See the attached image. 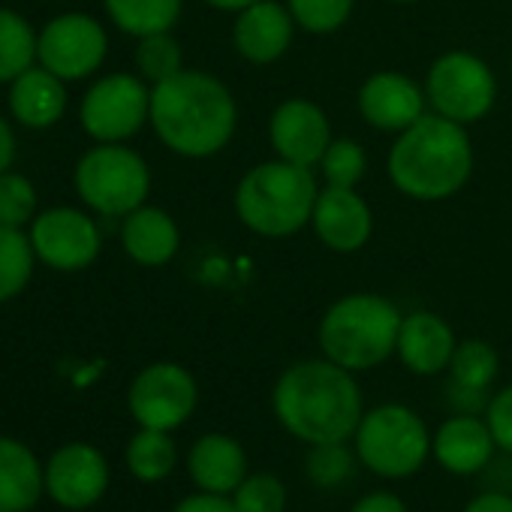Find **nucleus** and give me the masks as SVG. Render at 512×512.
Instances as JSON below:
<instances>
[{"label":"nucleus","instance_id":"nucleus-1","mask_svg":"<svg viewBox=\"0 0 512 512\" xmlns=\"http://www.w3.org/2000/svg\"><path fill=\"white\" fill-rule=\"evenodd\" d=\"M272 410L281 428L308 446L341 443L353 440L365 398L353 371L320 356L284 368L272 389Z\"/></svg>","mask_w":512,"mask_h":512},{"label":"nucleus","instance_id":"nucleus-2","mask_svg":"<svg viewBox=\"0 0 512 512\" xmlns=\"http://www.w3.org/2000/svg\"><path fill=\"white\" fill-rule=\"evenodd\" d=\"M151 130L166 151L184 160L217 157L235 136L238 103L205 70H181L151 88Z\"/></svg>","mask_w":512,"mask_h":512},{"label":"nucleus","instance_id":"nucleus-3","mask_svg":"<svg viewBox=\"0 0 512 512\" xmlns=\"http://www.w3.org/2000/svg\"><path fill=\"white\" fill-rule=\"evenodd\" d=\"M476 157L467 127L425 112L395 136L386 172L398 193L413 202H443L461 193L473 175Z\"/></svg>","mask_w":512,"mask_h":512},{"label":"nucleus","instance_id":"nucleus-4","mask_svg":"<svg viewBox=\"0 0 512 512\" xmlns=\"http://www.w3.org/2000/svg\"><path fill=\"white\" fill-rule=\"evenodd\" d=\"M320 196L317 172L290 160H263L250 166L232 193L235 217L260 238H290L311 226Z\"/></svg>","mask_w":512,"mask_h":512},{"label":"nucleus","instance_id":"nucleus-5","mask_svg":"<svg viewBox=\"0 0 512 512\" xmlns=\"http://www.w3.org/2000/svg\"><path fill=\"white\" fill-rule=\"evenodd\" d=\"M401 320V308L380 293L341 296L320 317V353L353 374L374 371L395 356Z\"/></svg>","mask_w":512,"mask_h":512},{"label":"nucleus","instance_id":"nucleus-6","mask_svg":"<svg viewBox=\"0 0 512 512\" xmlns=\"http://www.w3.org/2000/svg\"><path fill=\"white\" fill-rule=\"evenodd\" d=\"M431 434L434 431L413 407L389 401L362 413L353 434V449L365 470L398 482L425 467L431 458Z\"/></svg>","mask_w":512,"mask_h":512},{"label":"nucleus","instance_id":"nucleus-7","mask_svg":"<svg viewBox=\"0 0 512 512\" xmlns=\"http://www.w3.org/2000/svg\"><path fill=\"white\" fill-rule=\"evenodd\" d=\"M79 202L109 220H121L151 196V166L127 142H94L73 169Z\"/></svg>","mask_w":512,"mask_h":512},{"label":"nucleus","instance_id":"nucleus-8","mask_svg":"<svg viewBox=\"0 0 512 512\" xmlns=\"http://www.w3.org/2000/svg\"><path fill=\"white\" fill-rule=\"evenodd\" d=\"M425 100L428 112L449 118L461 127L479 124L491 115L500 85L494 70L467 49H449L425 73Z\"/></svg>","mask_w":512,"mask_h":512},{"label":"nucleus","instance_id":"nucleus-9","mask_svg":"<svg viewBox=\"0 0 512 512\" xmlns=\"http://www.w3.org/2000/svg\"><path fill=\"white\" fill-rule=\"evenodd\" d=\"M151 121V85L139 73L94 79L79 103V124L94 142H130Z\"/></svg>","mask_w":512,"mask_h":512},{"label":"nucleus","instance_id":"nucleus-10","mask_svg":"<svg viewBox=\"0 0 512 512\" xmlns=\"http://www.w3.org/2000/svg\"><path fill=\"white\" fill-rule=\"evenodd\" d=\"M28 235L40 266L61 275H76L91 269L103 250L100 223L88 208H73V205L43 208L28 226Z\"/></svg>","mask_w":512,"mask_h":512},{"label":"nucleus","instance_id":"nucleus-11","mask_svg":"<svg viewBox=\"0 0 512 512\" xmlns=\"http://www.w3.org/2000/svg\"><path fill=\"white\" fill-rule=\"evenodd\" d=\"M109 34L100 19L88 13H61L37 34V64L58 79L85 82L106 64Z\"/></svg>","mask_w":512,"mask_h":512},{"label":"nucleus","instance_id":"nucleus-12","mask_svg":"<svg viewBox=\"0 0 512 512\" xmlns=\"http://www.w3.org/2000/svg\"><path fill=\"white\" fill-rule=\"evenodd\" d=\"M199 407V383L178 362H151L145 365L130 389L127 410L139 428L178 431Z\"/></svg>","mask_w":512,"mask_h":512},{"label":"nucleus","instance_id":"nucleus-13","mask_svg":"<svg viewBox=\"0 0 512 512\" xmlns=\"http://www.w3.org/2000/svg\"><path fill=\"white\" fill-rule=\"evenodd\" d=\"M109 461L94 443H64L46 464V494L64 509H91L109 491Z\"/></svg>","mask_w":512,"mask_h":512},{"label":"nucleus","instance_id":"nucleus-14","mask_svg":"<svg viewBox=\"0 0 512 512\" xmlns=\"http://www.w3.org/2000/svg\"><path fill=\"white\" fill-rule=\"evenodd\" d=\"M332 139L329 115L308 97H290L278 103L269 118V142L281 160L317 169Z\"/></svg>","mask_w":512,"mask_h":512},{"label":"nucleus","instance_id":"nucleus-15","mask_svg":"<svg viewBox=\"0 0 512 512\" xmlns=\"http://www.w3.org/2000/svg\"><path fill=\"white\" fill-rule=\"evenodd\" d=\"M356 106L368 127H374L377 133H392V136L404 133L410 124H416L428 112L425 88L398 70L371 73L356 94Z\"/></svg>","mask_w":512,"mask_h":512},{"label":"nucleus","instance_id":"nucleus-16","mask_svg":"<svg viewBox=\"0 0 512 512\" xmlns=\"http://www.w3.org/2000/svg\"><path fill=\"white\" fill-rule=\"evenodd\" d=\"M311 229L332 253H359L374 235V211L356 187H320Z\"/></svg>","mask_w":512,"mask_h":512},{"label":"nucleus","instance_id":"nucleus-17","mask_svg":"<svg viewBox=\"0 0 512 512\" xmlns=\"http://www.w3.org/2000/svg\"><path fill=\"white\" fill-rule=\"evenodd\" d=\"M296 22L287 4L278 0H260L247 10H241L232 22V49L241 61L253 67L278 64L293 40H296Z\"/></svg>","mask_w":512,"mask_h":512},{"label":"nucleus","instance_id":"nucleus-18","mask_svg":"<svg viewBox=\"0 0 512 512\" xmlns=\"http://www.w3.org/2000/svg\"><path fill=\"white\" fill-rule=\"evenodd\" d=\"M497 443L485 416L452 413L431 434V458L452 476H473L491 464Z\"/></svg>","mask_w":512,"mask_h":512},{"label":"nucleus","instance_id":"nucleus-19","mask_svg":"<svg viewBox=\"0 0 512 512\" xmlns=\"http://www.w3.org/2000/svg\"><path fill=\"white\" fill-rule=\"evenodd\" d=\"M458 338L434 311H410L401 320L395 356L416 377H437L449 368Z\"/></svg>","mask_w":512,"mask_h":512},{"label":"nucleus","instance_id":"nucleus-20","mask_svg":"<svg viewBox=\"0 0 512 512\" xmlns=\"http://www.w3.org/2000/svg\"><path fill=\"white\" fill-rule=\"evenodd\" d=\"M446 374H449L446 395L455 413H485L491 398L488 389L500 374V356L488 341L467 338L458 341Z\"/></svg>","mask_w":512,"mask_h":512},{"label":"nucleus","instance_id":"nucleus-21","mask_svg":"<svg viewBox=\"0 0 512 512\" xmlns=\"http://www.w3.org/2000/svg\"><path fill=\"white\" fill-rule=\"evenodd\" d=\"M67 82L34 64L7 85V109L13 124L25 130H52L67 115Z\"/></svg>","mask_w":512,"mask_h":512},{"label":"nucleus","instance_id":"nucleus-22","mask_svg":"<svg viewBox=\"0 0 512 512\" xmlns=\"http://www.w3.org/2000/svg\"><path fill=\"white\" fill-rule=\"evenodd\" d=\"M121 247L142 269H160L181 250V229L175 217L160 205H139L121 217Z\"/></svg>","mask_w":512,"mask_h":512},{"label":"nucleus","instance_id":"nucleus-23","mask_svg":"<svg viewBox=\"0 0 512 512\" xmlns=\"http://www.w3.org/2000/svg\"><path fill=\"white\" fill-rule=\"evenodd\" d=\"M247 473H250L247 452L229 434L220 431L202 434L187 449V476L196 485V491L232 494Z\"/></svg>","mask_w":512,"mask_h":512},{"label":"nucleus","instance_id":"nucleus-24","mask_svg":"<svg viewBox=\"0 0 512 512\" xmlns=\"http://www.w3.org/2000/svg\"><path fill=\"white\" fill-rule=\"evenodd\" d=\"M46 491V467L16 437H0V512H31Z\"/></svg>","mask_w":512,"mask_h":512},{"label":"nucleus","instance_id":"nucleus-25","mask_svg":"<svg viewBox=\"0 0 512 512\" xmlns=\"http://www.w3.org/2000/svg\"><path fill=\"white\" fill-rule=\"evenodd\" d=\"M103 10L121 34L139 40L172 31L184 13V0H103Z\"/></svg>","mask_w":512,"mask_h":512},{"label":"nucleus","instance_id":"nucleus-26","mask_svg":"<svg viewBox=\"0 0 512 512\" xmlns=\"http://www.w3.org/2000/svg\"><path fill=\"white\" fill-rule=\"evenodd\" d=\"M127 470L139 482H163L172 476L178 464V446L172 440V431H157V428H139L130 443H127Z\"/></svg>","mask_w":512,"mask_h":512},{"label":"nucleus","instance_id":"nucleus-27","mask_svg":"<svg viewBox=\"0 0 512 512\" xmlns=\"http://www.w3.org/2000/svg\"><path fill=\"white\" fill-rule=\"evenodd\" d=\"M37 253L28 229L0 226V305L19 299L37 272Z\"/></svg>","mask_w":512,"mask_h":512},{"label":"nucleus","instance_id":"nucleus-28","mask_svg":"<svg viewBox=\"0 0 512 512\" xmlns=\"http://www.w3.org/2000/svg\"><path fill=\"white\" fill-rule=\"evenodd\" d=\"M37 34L22 13L0 7V85H10L37 64Z\"/></svg>","mask_w":512,"mask_h":512},{"label":"nucleus","instance_id":"nucleus-29","mask_svg":"<svg viewBox=\"0 0 512 512\" xmlns=\"http://www.w3.org/2000/svg\"><path fill=\"white\" fill-rule=\"evenodd\" d=\"M133 61H136V73L154 88L184 70V49L172 37V31H160L136 40Z\"/></svg>","mask_w":512,"mask_h":512},{"label":"nucleus","instance_id":"nucleus-30","mask_svg":"<svg viewBox=\"0 0 512 512\" xmlns=\"http://www.w3.org/2000/svg\"><path fill=\"white\" fill-rule=\"evenodd\" d=\"M350 440H341V443H317V446H308V455H305V476L311 485L317 488H338L344 485L359 458H356V449L347 446Z\"/></svg>","mask_w":512,"mask_h":512},{"label":"nucleus","instance_id":"nucleus-31","mask_svg":"<svg viewBox=\"0 0 512 512\" xmlns=\"http://www.w3.org/2000/svg\"><path fill=\"white\" fill-rule=\"evenodd\" d=\"M37 214H40L37 184L16 169L0 172V226L28 229Z\"/></svg>","mask_w":512,"mask_h":512},{"label":"nucleus","instance_id":"nucleus-32","mask_svg":"<svg viewBox=\"0 0 512 512\" xmlns=\"http://www.w3.org/2000/svg\"><path fill=\"white\" fill-rule=\"evenodd\" d=\"M229 497L235 512H287L290 503L287 482L269 470L247 473Z\"/></svg>","mask_w":512,"mask_h":512},{"label":"nucleus","instance_id":"nucleus-33","mask_svg":"<svg viewBox=\"0 0 512 512\" xmlns=\"http://www.w3.org/2000/svg\"><path fill=\"white\" fill-rule=\"evenodd\" d=\"M287 10L293 13L299 31L311 37H329L350 22L356 0H287Z\"/></svg>","mask_w":512,"mask_h":512},{"label":"nucleus","instance_id":"nucleus-34","mask_svg":"<svg viewBox=\"0 0 512 512\" xmlns=\"http://www.w3.org/2000/svg\"><path fill=\"white\" fill-rule=\"evenodd\" d=\"M320 175L329 187H359L365 172H368V157L365 148L350 139V136H335L332 145L326 148L323 160H320Z\"/></svg>","mask_w":512,"mask_h":512},{"label":"nucleus","instance_id":"nucleus-35","mask_svg":"<svg viewBox=\"0 0 512 512\" xmlns=\"http://www.w3.org/2000/svg\"><path fill=\"white\" fill-rule=\"evenodd\" d=\"M485 422L491 428V437H494L497 449L512 455V383L488 398Z\"/></svg>","mask_w":512,"mask_h":512},{"label":"nucleus","instance_id":"nucleus-36","mask_svg":"<svg viewBox=\"0 0 512 512\" xmlns=\"http://www.w3.org/2000/svg\"><path fill=\"white\" fill-rule=\"evenodd\" d=\"M172 512H235L229 494H211V491H193L175 503Z\"/></svg>","mask_w":512,"mask_h":512},{"label":"nucleus","instance_id":"nucleus-37","mask_svg":"<svg viewBox=\"0 0 512 512\" xmlns=\"http://www.w3.org/2000/svg\"><path fill=\"white\" fill-rule=\"evenodd\" d=\"M350 512H410V509H407V503L395 491L380 488V491H368L365 497H359L350 506Z\"/></svg>","mask_w":512,"mask_h":512},{"label":"nucleus","instance_id":"nucleus-38","mask_svg":"<svg viewBox=\"0 0 512 512\" xmlns=\"http://www.w3.org/2000/svg\"><path fill=\"white\" fill-rule=\"evenodd\" d=\"M464 512H512V494L509 491H482L473 500H467Z\"/></svg>","mask_w":512,"mask_h":512},{"label":"nucleus","instance_id":"nucleus-39","mask_svg":"<svg viewBox=\"0 0 512 512\" xmlns=\"http://www.w3.org/2000/svg\"><path fill=\"white\" fill-rule=\"evenodd\" d=\"M16 130H13V118L0 115V172L13 169L16 163Z\"/></svg>","mask_w":512,"mask_h":512},{"label":"nucleus","instance_id":"nucleus-40","mask_svg":"<svg viewBox=\"0 0 512 512\" xmlns=\"http://www.w3.org/2000/svg\"><path fill=\"white\" fill-rule=\"evenodd\" d=\"M202 4H208V7L217 10V13H232V16H238L241 10H247V7H253V4H260V0H202Z\"/></svg>","mask_w":512,"mask_h":512},{"label":"nucleus","instance_id":"nucleus-41","mask_svg":"<svg viewBox=\"0 0 512 512\" xmlns=\"http://www.w3.org/2000/svg\"><path fill=\"white\" fill-rule=\"evenodd\" d=\"M389 4H419V0H389Z\"/></svg>","mask_w":512,"mask_h":512},{"label":"nucleus","instance_id":"nucleus-42","mask_svg":"<svg viewBox=\"0 0 512 512\" xmlns=\"http://www.w3.org/2000/svg\"><path fill=\"white\" fill-rule=\"evenodd\" d=\"M509 76H512V55H509Z\"/></svg>","mask_w":512,"mask_h":512}]
</instances>
